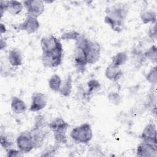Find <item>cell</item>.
Wrapping results in <instances>:
<instances>
[{"label": "cell", "mask_w": 157, "mask_h": 157, "mask_svg": "<svg viewBox=\"0 0 157 157\" xmlns=\"http://www.w3.org/2000/svg\"><path fill=\"white\" fill-rule=\"evenodd\" d=\"M141 20L144 24L156 23V13L151 9H142L140 13Z\"/></svg>", "instance_id": "obj_20"}, {"label": "cell", "mask_w": 157, "mask_h": 157, "mask_svg": "<svg viewBox=\"0 0 157 157\" xmlns=\"http://www.w3.org/2000/svg\"><path fill=\"white\" fill-rule=\"evenodd\" d=\"M106 78L112 82H117L123 75V71L120 67L110 63L105 71Z\"/></svg>", "instance_id": "obj_15"}, {"label": "cell", "mask_w": 157, "mask_h": 157, "mask_svg": "<svg viewBox=\"0 0 157 157\" xmlns=\"http://www.w3.org/2000/svg\"><path fill=\"white\" fill-rule=\"evenodd\" d=\"M0 144L1 146L6 150L12 148L13 145V137L10 134L1 133L0 136Z\"/></svg>", "instance_id": "obj_23"}, {"label": "cell", "mask_w": 157, "mask_h": 157, "mask_svg": "<svg viewBox=\"0 0 157 157\" xmlns=\"http://www.w3.org/2000/svg\"><path fill=\"white\" fill-rule=\"evenodd\" d=\"M61 82L62 80L60 76L57 74H55L52 75L48 80V86L53 91L58 92Z\"/></svg>", "instance_id": "obj_22"}, {"label": "cell", "mask_w": 157, "mask_h": 157, "mask_svg": "<svg viewBox=\"0 0 157 157\" xmlns=\"http://www.w3.org/2000/svg\"><path fill=\"white\" fill-rule=\"evenodd\" d=\"M93 136V130L88 123L75 126L70 132V137L77 144H87L91 141Z\"/></svg>", "instance_id": "obj_3"}, {"label": "cell", "mask_w": 157, "mask_h": 157, "mask_svg": "<svg viewBox=\"0 0 157 157\" xmlns=\"http://www.w3.org/2000/svg\"><path fill=\"white\" fill-rule=\"evenodd\" d=\"M7 29L5 25L3 23H1V34H2L3 33H5Z\"/></svg>", "instance_id": "obj_34"}, {"label": "cell", "mask_w": 157, "mask_h": 157, "mask_svg": "<svg viewBox=\"0 0 157 157\" xmlns=\"http://www.w3.org/2000/svg\"><path fill=\"white\" fill-rule=\"evenodd\" d=\"M63 57V48H61L51 54H42V63L47 68L56 67L61 64Z\"/></svg>", "instance_id": "obj_6"}, {"label": "cell", "mask_w": 157, "mask_h": 157, "mask_svg": "<svg viewBox=\"0 0 157 157\" xmlns=\"http://www.w3.org/2000/svg\"><path fill=\"white\" fill-rule=\"evenodd\" d=\"M72 58L77 71L80 73H84L88 64L85 50L80 48L75 47Z\"/></svg>", "instance_id": "obj_11"}, {"label": "cell", "mask_w": 157, "mask_h": 157, "mask_svg": "<svg viewBox=\"0 0 157 157\" xmlns=\"http://www.w3.org/2000/svg\"><path fill=\"white\" fill-rule=\"evenodd\" d=\"M140 137L143 141L157 144L156 125L152 123H149L147 124L143 129Z\"/></svg>", "instance_id": "obj_13"}, {"label": "cell", "mask_w": 157, "mask_h": 157, "mask_svg": "<svg viewBox=\"0 0 157 157\" xmlns=\"http://www.w3.org/2000/svg\"><path fill=\"white\" fill-rule=\"evenodd\" d=\"M88 90L85 92V98H88L93 93L101 88L99 82L96 79H90L87 82Z\"/></svg>", "instance_id": "obj_24"}, {"label": "cell", "mask_w": 157, "mask_h": 157, "mask_svg": "<svg viewBox=\"0 0 157 157\" xmlns=\"http://www.w3.org/2000/svg\"><path fill=\"white\" fill-rule=\"evenodd\" d=\"M128 6L125 4H117L107 7L104 21L114 31L121 33L124 28V21L128 13Z\"/></svg>", "instance_id": "obj_1"}, {"label": "cell", "mask_w": 157, "mask_h": 157, "mask_svg": "<svg viewBox=\"0 0 157 157\" xmlns=\"http://www.w3.org/2000/svg\"><path fill=\"white\" fill-rule=\"evenodd\" d=\"M40 27L39 21L37 18L26 15L25 20L21 23L17 25L14 28L18 31H25L28 34H33L36 33Z\"/></svg>", "instance_id": "obj_9"}, {"label": "cell", "mask_w": 157, "mask_h": 157, "mask_svg": "<svg viewBox=\"0 0 157 157\" xmlns=\"http://www.w3.org/2000/svg\"><path fill=\"white\" fill-rule=\"evenodd\" d=\"M107 98L109 101L113 105H118L121 101V97L120 94L117 92H111L110 93L108 96Z\"/></svg>", "instance_id": "obj_30"}, {"label": "cell", "mask_w": 157, "mask_h": 157, "mask_svg": "<svg viewBox=\"0 0 157 157\" xmlns=\"http://www.w3.org/2000/svg\"><path fill=\"white\" fill-rule=\"evenodd\" d=\"M12 110L17 114H21L26 112L27 106L25 102L17 96H12L10 103Z\"/></svg>", "instance_id": "obj_17"}, {"label": "cell", "mask_w": 157, "mask_h": 157, "mask_svg": "<svg viewBox=\"0 0 157 157\" xmlns=\"http://www.w3.org/2000/svg\"><path fill=\"white\" fill-rule=\"evenodd\" d=\"M101 47L100 44L96 41L90 40L85 50L87 63L92 64L98 62L101 56Z\"/></svg>", "instance_id": "obj_8"}, {"label": "cell", "mask_w": 157, "mask_h": 157, "mask_svg": "<svg viewBox=\"0 0 157 157\" xmlns=\"http://www.w3.org/2000/svg\"><path fill=\"white\" fill-rule=\"evenodd\" d=\"M55 142L59 145L66 144L67 142L66 132H60L53 133Z\"/></svg>", "instance_id": "obj_29"}, {"label": "cell", "mask_w": 157, "mask_h": 157, "mask_svg": "<svg viewBox=\"0 0 157 157\" xmlns=\"http://www.w3.org/2000/svg\"><path fill=\"white\" fill-rule=\"evenodd\" d=\"M7 47V42L6 40L5 39H4L3 38H1V41H0V48L1 50H3L4 49H5Z\"/></svg>", "instance_id": "obj_33"}, {"label": "cell", "mask_w": 157, "mask_h": 157, "mask_svg": "<svg viewBox=\"0 0 157 157\" xmlns=\"http://www.w3.org/2000/svg\"><path fill=\"white\" fill-rule=\"evenodd\" d=\"M146 80L152 86H155L157 83V67L156 66L151 68L146 75Z\"/></svg>", "instance_id": "obj_26"}, {"label": "cell", "mask_w": 157, "mask_h": 157, "mask_svg": "<svg viewBox=\"0 0 157 157\" xmlns=\"http://www.w3.org/2000/svg\"><path fill=\"white\" fill-rule=\"evenodd\" d=\"M48 129L53 133L60 132H67L69 124L61 117H56L51 122L48 123Z\"/></svg>", "instance_id": "obj_14"}, {"label": "cell", "mask_w": 157, "mask_h": 157, "mask_svg": "<svg viewBox=\"0 0 157 157\" xmlns=\"http://www.w3.org/2000/svg\"><path fill=\"white\" fill-rule=\"evenodd\" d=\"M47 104L46 95L40 92L34 93L31 96V102L29 108V111L36 112L44 109Z\"/></svg>", "instance_id": "obj_12"}, {"label": "cell", "mask_w": 157, "mask_h": 157, "mask_svg": "<svg viewBox=\"0 0 157 157\" xmlns=\"http://www.w3.org/2000/svg\"><path fill=\"white\" fill-rule=\"evenodd\" d=\"M18 149L23 153H28L34 148V145L30 131L21 132L16 139Z\"/></svg>", "instance_id": "obj_5"}, {"label": "cell", "mask_w": 157, "mask_h": 157, "mask_svg": "<svg viewBox=\"0 0 157 157\" xmlns=\"http://www.w3.org/2000/svg\"><path fill=\"white\" fill-rule=\"evenodd\" d=\"M27 15L38 18L45 10L44 2L39 0H27L23 2Z\"/></svg>", "instance_id": "obj_7"}, {"label": "cell", "mask_w": 157, "mask_h": 157, "mask_svg": "<svg viewBox=\"0 0 157 157\" xmlns=\"http://www.w3.org/2000/svg\"><path fill=\"white\" fill-rule=\"evenodd\" d=\"M128 60V56L127 53L124 52H120L116 53L112 58L111 63L120 67L121 66L124 64Z\"/></svg>", "instance_id": "obj_21"}, {"label": "cell", "mask_w": 157, "mask_h": 157, "mask_svg": "<svg viewBox=\"0 0 157 157\" xmlns=\"http://www.w3.org/2000/svg\"><path fill=\"white\" fill-rule=\"evenodd\" d=\"M40 46L42 54H51L56 50L63 48L60 40L52 34L42 37Z\"/></svg>", "instance_id": "obj_4"}, {"label": "cell", "mask_w": 157, "mask_h": 157, "mask_svg": "<svg viewBox=\"0 0 157 157\" xmlns=\"http://www.w3.org/2000/svg\"><path fill=\"white\" fill-rule=\"evenodd\" d=\"M136 155L140 157H156L157 156V144L142 140L137 147Z\"/></svg>", "instance_id": "obj_10"}, {"label": "cell", "mask_w": 157, "mask_h": 157, "mask_svg": "<svg viewBox=\"0 0 157 157\" xmlns=\"http://www.w3.org/2000/svg\"><path fill=\"white\" fill-rule=\"evenodd\" d=\"M144 57L146 59H148L155 64L157 61V47L156 45H153L149 48H148L144 53Z\"/></svg>", "instance_id": "obj_25"}, {"label": "cell", "mask_w": 157, "mask_h": 157, "mask_svg": "<svg viewBox=\"0 0 157 157\" xmlns=\"http://www.w3.org/2000/svg\"><path fill=\"white\" fill-rule=\"evenodd\" d=\"M72 76L69 74L62 81L58 93L64 97H69L72 93Z\"/></svg>", "instance_id": "obj_18"}, {"label": "cell", "mask_w": 157, "mask_h": 157, "mask_svg": "<svg viewBox=\"0 0 157 157\" xmlns=\"http://www.w3.org/2000/svg\"><path fill=\"white\" fill-rule=\"evenodd\" d=\"M148 37L153 40H156V23L154 24H151L150 26L148 31Z\"/></svg>", "instance_id": "obj_32"}, {"label": "cell", "mask_w": 157, "mask_h": 157, "mask_svg": "<svg viewBox=\"0 0 157 157\" xmlns=\"http://www.w3.org/2000/svg\"><path fill=\"white\" fill-rule=\"evenodd\" d=\"M6 12H8L12 15L19 14L23 10V4L18 1H5Z\"/></svg>", "instance_id": "obj_19"}, {"label": "cell", "mask_w": 157, "mask_h": 157, "mask_svg": "<svg viewBox=\"0 0 157 157\" xmlns=\"http://www.w3.org/2000/svg\"><path fill=\"white\" fill-rule=\"evenodd\" d=\"M60 147V145L58 144H55L53 145H50L47 147L40 155L41 156H55L57 153L58 150Z\"/></svg>", "instance_id": "obj_27"}, {"label": "cell", "mask_w": 157, "mask_h": 157, "mask_svg": "<svg viewBox=\"0 0 157 157\" xmlns=\"http://www.w3.org/2000/svg\"><path fill=\"white\" fill-rule=\"evenodd\" d=\"M80 33L76 31L71 30L69 31H66L62 34L61 36V39L64 40H76L78 37L80 36Z\"/></svg>", "instance_id": "obj_28"}, {"label": "cell", "mask_w": 157, "mask_h": 157, "mask_svg": "<svg viewBox=\"0 0 157 157\" xmlns=\"http://www.w3.org/2000/svg\"><path fill=\"white\" fill-rule=\"evenodd\" d=\"M48 123L42 115H37L34 118V124L30 130L34 148L43 146L48 134Z\"/></svg>", "instance_id": "obj_2"}, {"label": "cell", "mask_w": 157, "mask_h": 157, "mask_svg": "<svg viewBox=\"0 0 157 157\" xmlns=\"http://www.w3.org/2000/svg\"><path fill=\"white\" fill-rule=\"evenodd\" d=\"M6 156L9 157H20L23 156V153H22L20 150L14 149L10 148L6 150Z\"/></svg>", "instance_id": "obj_31"}, {"label": "cell", "mask_w": 157, "mask_h": 157, "mask_svg": "<svg viewBox=\"0 0 157 157\" xmlns=\"http://www.w3.org/2000/svg\"><path fill=\"white\" fill-rule=\"evenodd\" d=\"M7 59L9 63L12 67H18L23 63V56L21 52L17 48H14L9 52Z\"/></svg>", "instance_id": "obj_16"}]
</instances>
